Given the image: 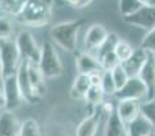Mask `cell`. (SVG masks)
<instances>
[{
  "instance_id": "1",
  "label": "cell",
  "mask_w": 155,
  "mask_h": 136,
  "mask_svg": "<svg viewBox=\"0 0 155 136\" xmlns=\"http://www.w3.org/2000/svg\"><path fill=\"white\" fill-rule=\"evenodd\" d=\"M51 12V0H29L25 10L21 15L16 16V19L26 26L41 27L49 22Z\"/></svg>"
},
{
  "instance_id": "2",
  "label": "cell",
  "mask_w": 155,
  "mask_h": 136,
  "mask_svg": "<svg viewBox=\"0 0 155 136\" xmlns=\"http://www.w3.org/2000/svg\"><path fill=\"white\" fill-rule=\"evenodd\" d=\"M82 23V21H67L54 25L51 30L53 42L65 52H75L78 48V33Z\"/></svg>"
},
{
  "instance_id": "3",
  "label": "cell",
  "mask_w": 155,
  "mask_h": 136,
  "mask_svg": "<svg viewBox=\"0 0 155 136\" xmlns=\"http://www.w3.org/2000/svg\"><path fill=\"white\" fill-rule=\"evenodd\" d=\"M38 68L41 69L45 79H53L59 78L63 74V64L60 56L56 51V46L53 42L46 41L41 46V56L38 61Z\"/></svg>"
},
{
  "instance_id": "4",
  "label": "cell",
  "mask_w": 155,
  "mask_h": 136,
  "mask_svg": "<svg viewBox=\"0 0 155 136\" xmlns=\"http://www.w3.org/2000/svg\"><path fill=\"white\" fill-rule=\"evenodd\" d=\"M18 46L22 61H27L30 64H38L41 56V46H38L34 35L29 30H22L14 38Z\"/></svg>"
},
{
  "instance_id": "5",
  "label": "cell",
  "mask_w": 155,
  "mask_h": 136,
  "mask_svg": "<svg viewBox=\"0 0 155 136\" xmlns=\"http://www.w3.org/2000/svg\"><path fill=\"white\" fill-rule=\"evenodd\" d=\"M21 61L22 59L19 55L18 46L15 44V40L11 38V40L0 41V63H2L5 78L15 75Z\"/></svg>"
},
{
  "instance_id": "6",
  "label": "cell",
  "mask_w": 155,
  "mask_h": 136,
  "mask_svg": "<svg viewBox=\"0 0 155 136\" xmlns=\"http://www.w3.org/2000/svg\"><path fill=\"white\" fill-rule=\"evenodd\" d=\"M125 23L140 29L153 30L155 27V4L142 5L137 11L128 16H124Z\"/></svg>"
},
{
  "instance_id": "7",
  "label": "cell",
  "mask_w": 155,
  "mask_h": 136,
  "mask_svg": "<svg viewBox=\"0 0 155 136\" xmlns=\"http://www.w3.org/2000/svg\"><path fill=\"white\" fill-rule=\"evenodd\" d=\"M3 93H4V99H5V109L4 110L15 112L25 102L21 90H19V86H18V82H16L15 75L7 76L4 79V83H3Z\"/></svg>"
},
{
  "instance_id": "8",
  "label": "cell",
  "mask_w": 155,
  "mask_h": 136,
  "mask_svg": "<svg viewBox=\"0 0 155 136\" xmlns=\"http://www.w3.org/2000/svg\"><path fill=\"white\" fill-rule=\"evenodd\" d=\"M27 67H29V63L21 61V64H19V67L15 72V78H16V82H18L19 90H21L25 102H27V104H35V102H38L41 98L34 93V90H33V86L29 79Z\"/></svg>"
},
{
  "instance_id": "9",
  "label": "cell",
  "mask_w": 155,
  "mask_h": 136,
  "mask_svg": "<svg viewBox=\"0 0 155 136\" xmlns=\"http://www.w3.org/2000/svg\"><path fill=\"white\" fill-rule=\"evenodd\" d=\"M146 86L142 80L139 79V76H134L129 78L128 82L120 88V90L116 91L114 95L117 97L118 101H123V99H135V101H140V99L146 98Z\"/></svg>"
},
{
  "instance_id": "10",
  "label": "cell",
  "mask_w": 155,
  "mask_h": 136,
  "mask_svg": "<svg viewBox=\"0 0 155 136\" xmlns=\"http://www.w3.org/2000/svg\"><path fill=\"white\" fill-rule=\"evenodd\" d=\"M139 79L144 83L147 94H146V101L155 98V56L153 53H148L147 60L144 65L139 72Z\"/></svg>"
},
{
  "instance_id": "11",
  "label": "cell",
  "mask_w": 155,
  "mask_h": 136,
  "mask_svg": "<svg viewBox=\"0 0 155 136\" xmlns=\"http://www.w3.org/2000/svg\"><path fill=\"white\" fill-rule=\"evenodd\" d=\"M109 32L106 30V27L104 25L94 23L87 29L84 35V48L87 52H91L94 49H98L99 46L104 44V41L106 40Z\"/></svg>"
},
{
  "instance_id": "12",
  "label": "cell",
  "mask_w": 155,
  "mask_h": 136,
  "mask_svg": "<svg viewBox=\"0 0 155 136\" xmlns=\"http://www.w3.org/2000/svg\"><path fill=\"white\" fill-rule=\"evenodd\" d=\"M21 121L14 112L2 110L0 112V136H19Z\"/></svg>"
},
{
  "instance_id": "13",
  "label": "cell",
  "mask_w": 155,
  "mask_h": 136,
  "mask_svg": "<svg viewBox=\"0 0 155 136\" xmlns=\"http://www.w3.org/2000/svg\"><path fill=\"white\" fill-rule=\"evenodd\" d=\"M76 69L78 74L91 75L94 72H101L102 67L99 60L90 52H82L76 56Z\"/></svg>"
},
{
  "instance_id": "14",
  "label": "cell",
  "mask_w": 155,
  "mask_h": 136,
  "mask_svg": "<svg viewBox=\"0 0 155 136\" xmlns=\"http://www.w3.org/2000/svg\"><path fill=\"white\" fill-rule=\"evenodd\" d=\"M140 104H142L140 101H135V99H123V101H118V105L116 108V113H117L118 117L124 123L128 124L140 114Z\"/></svg>"
},
{
  "instance_id": "15",
  "label": "cell",
  "mask_w": 155,
  "mask_h": 136,
  "mask_svg": "<svg viewBox=\"0 0 155 136\" xmlns=\"http://www.w3.org/2000/svg\"><path fill=\"white\" fill-rule=\"evenodd\" d=\"M101 110L97 109L93 114L83 118L78 125L75 136H95L99 127V121H101Z\"/></svg>"
},
{
  "instance_id": "16",
  "label": "cell",
  "mask_w": 155,
  "mask_h": 136,
  "mask_svg": "<svg viewBox=\"0 0 155 136\" xmlns=\"http://www.w3.org/2000/svg\"><path fill=\"white\" fill-rule=\"evenodd\" d=\"M147 56H148L147 52L143 51V49H139V51H135L134 55H132L127 61L123 63V67L127 71L129 78H134V76L139 75L140 69H142L146 60H147Z\"/></svg>"
},
{
  "instance_id": "17",
  "label": "cell",
  "mask_w": 155,
  "mask_h": 136,
  "mask_svg": "<svg viewBox=\"0 0 155 136\" xmlns=\"http://www.w3.org/2000/svg\"><path fill=\"white\" fill-rule=\"evenodd\" d=\"M104 136H129L128 129H127V124L118 117L116 110L112 114L107 116Z\"/></svg>"
},
{
  "instance_id": "18",
  "label": "cell",
  "mask_w": 155,
  "mask_h": 136,
  "mask_svg": "<svg viewBox=\"0 0 155 136\" xmlns=\"http://www.w3.org/2000/svg\"><path fill=\"white\" fill-rule=\"evenodd\" d=\"M127 129H128L129 136H151V134L155 131L150 123L139 114L135 120L127 124Z\"/></svg>"
},
{
  "instance_id": "19",
  "label": "cell",
  "mask_w": 155,
  "mask_h": 136,
  "mask_svg": "<svg viewBox=\"0 0 155 136\" xmlns=\"http://www.w3.org/2000/svg\"><path fill=\"white\" fill-rule=\"evenodd\" d=\"M91 87L90 76L84 74H78L72 82V86L70 88V95L74 99H84L88 88Z\"/></svg>"
},
{
  "instance_id": "20",
  "label": "cell",
  "mask_w": 155,
  "mask_h": 136,
  "mask_svg": "<svg viewBox=\"0 0 155 136\" xmlns=\"http://www.w3.org/2000/svg\"><path fill=\"white\" fill-rule=\"evenodd\" d=\"M27 72H29V79L33 86V90L38 97H42L44 90H45V76L42 75L41 69L38 68L37 64H30L27 67Z\"/></svg>"
},
{
  "instance_id": "21",
  "label": "cell",
  "mask_w": 155,
  "mask_h": 136,
  "mask_svg": "<svg viewBox=\"0 0 155 136\" xmlns=\"http://www.w3.org/2000/svg\"><path fill=\"white\" fill-rule=\"evenodd\" d=\"M29 0H0V14L7 16H18L25 10Z\"/></svg>"
},
{
  "instance_id": "22",
  "label": "cell",
  "mask_w": 155,
  "mask_h": 136,
  "mask_svg": "<svg viewBox=\"0 0 155 136\" xmlns=\"http://www.w3.org/2000/svg\"><path fill=\"white\" fill-rule=\"evenodd\" d=\"M15 33V25L12 19L7 15L0 14V41L11 40Z\"/></svg>"
},
{
  "instance_id": "23",
  "label": "cell",
  "mask_w": 155,
  "mask_h": 136,
  "mask_svg": "<svg viewBox=\"0 0 155 136\" xmlns=\"http://www.w3.org/2000/svg\"><path fill=\"white\" fill-rule=\"evenodd\" d=\"M19 136H42L38 121L34 118H26L25 121H22Z\"/></svg>"
},
{
  "instance_id": "24",
  "label": "cell",
  "mask_w": 155,
  "mask_h": 136,
  "mask_svg": "<svg viewBox=\"0 0 155 136\" xmlns=\"http://www.w3.org/2000/svg\"><path fill=\"white\" fill-rule=\"evenodd\" d=\"M104 95H105V93L102 91L101 87H94V86H91L84 97V101H86V104L90 105L91 108H99L102 105V102H104Z\"/></svg>"
},
{
  "instance_id": "25",
  "label": "cell",
  "mask_w": 155,
  "mask_h": 136,
  "mask_svg": "<svg viewBox=\"0 0 155 136\" xmlns=\"http://www.w3.org/2000/svg\"><path fill=\"white\" fill-rule=\"evenodd\" d=\"M134 52L135 51H134V48H132V45L125 40H120L114 48V53L121 64H123L124 61H127V60L134 55Z\"/></svg>"
},
{
  "instance_id": "26",
  "label": "cell",
  "mask_w": 155,
  "mask_h": 136,
  "mask_svg": "<svg viewBox=\"0 0 155 136\" xmlns=\"http://www.w3.org/2000/svg\"><path fill=\"white\" fill-rule=\"evenodd\" d=\"M118 41H120V38H118V35L116 33H109L106 40L104 41V44L98 48V56H97V59H101L105 55L110 53V52H114V48Z\"/></svg>"
},
{
  "instance_id": "27",
  "label": "cell",
  "mask_w": 155,
  "mask_h": 136,
  "mask_svg": "<svg viewBox=\"0 0 155 136\" xmlns=\"http://www.w3.org/2000/svg\"><path fill=\"white\" fill-rule=\"evenodd\" d=\"M140 114H142L155 129V98L150 99V101H144L140 104Z\"/></svg>"
},
{
  "instance_id": "28",
  "label": "cell",
  "mask_w": 155,
  "mask_h": 136,
  "mask_svg": "<svg viewBox=\"0 0 155 136\" xmlns=\"http://www.w3.org/2000/svg\"><path fill=\"white\" fill-rule=\"evenodd\" d=\"M142 5L143 4L139 0H118V7H120V12L123 16H128L134 14Z\"/></svg>"
},
{
  "instance_id": "29",
  "label": "cell",
  "mask_w": 155,
  "mask_h": 136,
  "mask_svg": "<svg viewBox=\"0 0 155 136\" xmlns=\"http://www.w3.org/2000/svg\"><path fill=\"white\" fill-rule=\"evenodd\" d=\"M101 88L105 94H113L114 95L117 88H116L114 80L112 76V71H102V83H101Z\"/></svg>"
},
{
  "instance_id": "30",
  "label": "cell",
  "mask_w": 155,
  "mask_h": 136,
  "mask_svg": "<svg viewBox=\"0 0 155 136\" xmlns=\"http://www.w3.org/2000/svg\"><path fill=\"white\" fill-rule=\"evenodd\" d=\"M112 76H113V80H114V85H116V88L120 90L127 82H128L129 76L127 74V71L124 69L123 64H118L117 67L112 71Z\"/></svg>"
},
{
  "instance_id": "31",
  "label": "cell",
  "mask_w": 155,
  "mask_h": 136,
  "mask_svg": "<svg viewBox=\"0 0 155 136\" xmlns=\"http://www.w3.org/2000/svg\"><path fill=\"white\" fill-rule=\"evenodd\" d=\"M98 60H99V63H101L102 71H113L118 64H121V63L118 61L114 52H110V53L105 55V56H102L101 59H98Z\"/></svg>"
},
{
  "instance_id": "32",
  "label": "cell",
  "mask_w": 155,
  "mask_h": 136,
  "mask_svg": "<svg viewBox=\"0 0 155 136\" xmlns=\"http://www.w3.org/2000/svg\"><path fill=\"white\" fill-rule=\"evenodd\" d=\"M140 49L146 51L147 53H153L155 56V27L153 30H148L144 38L140 42Z\"/></svg>"
},
{
  "instance_id": "33",
  "label": "cell",
  "mask_w": 155,
  "mask_h": 136,
  "mask_svg": "<svg viewBox=\"0 0 155 136\" xmlns=\"http://www.w3.org/2000/svg\"><path fill=\"white\" fill-rule=\"evenodd\" d=\"M90 76V83L94 87H101L102 83V71L101 72H94V74L88 75Z\"/></svg>"
},
{
  "instance_id": "34",
  "label": "cell",
  "mask_w": 155,
  "mask_h": 136,
  "mask_svg": "<svg viewBox=\"0 0 155 136\" xmlns=\"http://www.w3.org/2000/svg\"><path fill=\"white\" fill-rule=\"evenodd\" d=\"M91 2H93V0H78L75 7L76 8H84V7H87Z\"/></svg>"
},
{
  "instance_id": "35",
  "label": "cell",
  "mask_w": 155,
  "mask_h": 136,
  "mask_svg": "<svg viewBox=\"0 0 155 136\" xmlns=\"http://www.w3.org/2000/svg\"><path fill=\"white\" fill-rule=\"evenodd\" d=\"M5 109V99H4V93L3 88H0V112Z\"/></svg>"
},
{
  "instance_id": "36",
  "label": "cell",
  "mask_w": 155,
  "mask_h": 136,
  "mask_svg": "<svg viewBox=\"0 0 155 136\" xmlns=\"http://www.w3.org/2000/svg\"><path fill=\"white\" fill-rule=\"evenodd\" d=\"M4 71H3V67H2V63H0V88H3V83H4Z\"/></svg>"
},
{
  "instance_id": "37",
  "label": "cell",
  "mask_w": 155,
  "mask_h": 136,
  "mask_svg": "<svg viewBox=\"0 0 155 136\" xmlns=\"http://www.w3.org/2000/svg\"><path fill=\"white\" fill-rule=\"evenodd\" d=\"M143 5H147V4H154V0H139Z\"/></svg>"
}]
</instances>
